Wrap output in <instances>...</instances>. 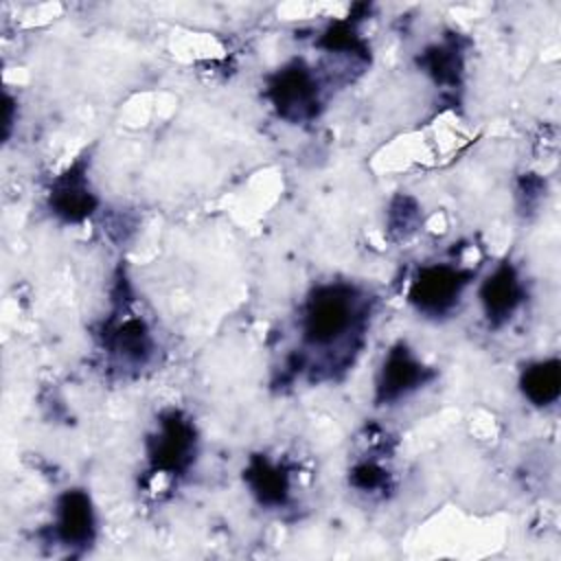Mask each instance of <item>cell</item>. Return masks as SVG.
Returning <instances> with one entry per match:
<instances>
[{
	"instance_id": "6da1fadb",
	"label": "cell",
	"mask_w": 561,
	"mask_h": 561,
	"mask_svg": "<svg viewBox=\"0 0 561 561\" xmlns=\"http://www.w3.org/2000/svg\"><path fill=\"white\" fill-rule=\"evenodd\" d=\"M353 298L342 287L320 289L305 313V335L313 344H331L351 329Z\"/></svg>"
},
{
	"instance_id": "7a4b0ae2",
	"label": "cell",
	"mask_w": 561,
	"mask_h": 561,
	"mask_svg": "<svg viewBox=\"0 0 561 561\" xmlns=\"http://www.w3.org/2000/svg\"><path fill=\"white\" fill-rule=\"evenodd\" d=\"M270 94L278 112L294 121L311 116L318 105L316 81L305 68L298 66L278 72L270 85Z\"/></svg>"
},
{
	"instance_id": "3957f363",
	"label": "cell",
	"mask_w": 561,
	"mask_h": 561,
	"mask_svg": "<svg viewBox=\"0 0 561 561\" xmlns=\"http://www.w3.org/2000/svg\"><path fill=\"white\" fill-rule=\"evenodd\" d=\"M467 283V274L438 265V267H425L416 276L410 298L412 302L430 313H440L449 309L456 300L460 289Z\"/></svg>"
},
{
	"instance_id": "277c9868",
	"label": "cell",
	"mask_w": 561,
	"mask_h": 561,
	"mask_svg": "<svg viewBox=\"0 0 561 561\" xmlns=\"http://www.w3.org/2000/svg\"><path fill=\"white\" fill-rule=\"evenodd\" d=\"M193 427L182 421L178 414H171L162 421V432L151 449L156 467L167 471H178L191 460L193 451Z\"/></svg>"
},
{
	"instance_id": "5b68a950",
	"label": "cell",
	"mask_w": 561,
	"mask_h": 561,
	"mask_svg": "<svg viewBox=\"0 0 561 561\" xmlns=\"http://www.w3.org/2000/svg\"><path fill=\"white\" fill-rule=\"evenodd\" d=\"M57 535L68 546H83L92 539L94 517L90 500L81 491H68L57 506Z\"/></svg>"
},
{
	"instance_id": "8992f818",
	"label": "cell",
	"mask_w": 561,
	"mask_h": 561,
	"mask_svg": "<svg viewBox=\"0 0 561 561\" xmlns=\"http://www.w3.org/2000/svg\"><path fill=\"white\" fill-rule=\"evenodd\" d=\"M423 379L421 364L410 355L405 346H397L388 353V359L381 368L379 379V401H394L408 390L416 388V383Z\"/></svg>"
},
{
	"instance_id": "52a82bcc",
	"label": "cell",
	"mask_w": 561,
	"mask_h": 561,
	"mask_svg": "<svg viewBox=\"0 0 561 561\" xmlns=\"http://www.w3.org/2000/svg\"><path fill=\"white\" fill-rule=\"evenodd\" d=\"M480 296L491 322L506 320L522 300V287L513 267L502 265L500 270H495V274L489 276L482 285Z\"/></svg>"
},
{
	"instance_id": "ba28073f",
	"label": "cell",
	"mask_w": 561,
	"mask_h": 561,
	"mask_svg": "<svg viewBox=\"0 0 561 561\" xmlns=\"http://www.w3.org/2000/svg\"><path fill=\"white\" fill-rule=\"evenodd\" d=\"M50 206L59 217L68 221H79L88 217L94 208V197L88 191L83 175L75 171L64 175L50 195Z\"/></svg>"
},
{
	"instance_id": "9c48e42d",
	"label": "cell",
	"mask_w": 561,
	"mask_h": 561,
	"mask_svg": "<svg viewBox=\"0 0 561 561\" xmlns=\"http://www.w3.org/2000/svg\"><path fill=\"white\" fill-rule=\"evenodd\" d=\"M522 390L535 405H550L559 399L561 392V370L559 362H539L524 370Z\"/></svg>"
},
{
	"instance_id": "30bf717a",
	"label": "cell",
	"mask_w": 561,
	"mask_h": 561,
	"mask_svg": "<svg viewBox=\"0 0 561 561\" xmlns=\"http://www.w3.org/2000/svg\"><path fill=\"white\" fill-rule=\"evenodd\" d=\"M245 478H248L250 486L254 489V493L261 497V502L278 504L285 500L287 480L278 469L270 467L265 460H254L252 467L248 469Z\"/></svg>"
},
{
	"instance_id": "8fae6325",
	"label": "cell",
	"mask_w": 561,
	"mask_h": 561,
	"mask_svg": "<svg viewBox=\"0 0 561 561\" xmlns=\"http://www.w3.org/2000/svg\"><path fill=\"white\" fill-rule=\"evenodd\" d=\"M114 348L131 362H142L149 355L151 340L140 320H127L114 335Z\"/></svg>"
},
{
	"instance_id": "7c38bea8",
	"label": "cell",
	"mask_w": 561,
	"mask_h": 561,
	"mask_svg": "<svg viewBox=\"0 0 561 561\" xmlns=\"http://www.w3.org/2000/svg\"><path fill=\"white\" fill-rule=\"evenodd\" d=\"M425 64L430 68V72L438 79V81H449L456 77V57L451 55V50L445 48H434L427 57Z\"/></svg>"
},
{
	"instance_id": "4fadbf2b",
	"label": "cell",
	"mask_w": 561,
	"mask_h": 561,
	"mask_svg": "<svg viewBox=\"0 0 561 561\" xmlns=\"http://www.w3.org/2000/svg\"><path fill=\"white\" fill-rule=\"evenodd\" d=\"M353 482L359 489H377L383 482V471L377 469L375 465H359L353 471Z\"/></svg>"
}]
</instances>
